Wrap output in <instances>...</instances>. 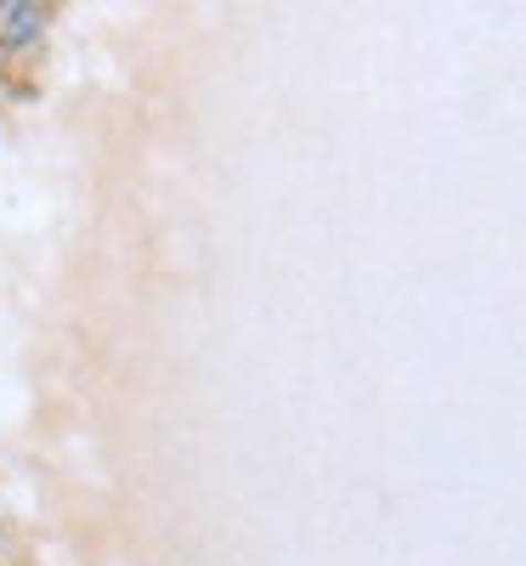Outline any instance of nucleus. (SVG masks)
<instances>
[{
    "label": "nucleus",
    "instance_id": "1",
    "mask_svg": "<svg viewBox=\"0 0 526 566\" xmlns=\"http://www.w3.org/2000/svg\"><path fill=\"white\" fill-rule=\"evenodd\" d=\"M45 29V7H34V0H7L0 7V45H29L40 40Z\"/></svg>",
    "mask_w": 526,
    "mask_h": 566
}]
</instances>
